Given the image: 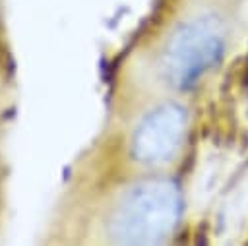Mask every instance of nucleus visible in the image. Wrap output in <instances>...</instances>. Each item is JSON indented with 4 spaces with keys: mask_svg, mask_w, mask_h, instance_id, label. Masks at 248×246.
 Returning a JSON list of instances; mask_svg holds the SVG:
<instances>
[{
    "mask_svg": "<svg viewBox=\"0 0 248 246\" xmlns=\"http://www.w3.org/2000/svg\"><path fill=\"white\" fill-rule=\"evenodd\" d=\"M225 50V25L213 14L196 15L184 21L170 37L163 66L167 79L178 87H192L211 70Z\"/></svg>",
    "mask_w": 248,
    "mask_h": 246,
    "instance_id": "nucleus-2",
    "label": "nucleus"
},
{
    "mask_svg": "<svg viewBox=\"0 0 248 246\" xmlns=\"http://www.w3.org/2000/svg\"><path fill=\"white\" fill-rule=\"evenodd\" d=\"M184 128L186 112L180 105L157 107L140 122L132 139V155L149 165L170 159L182 141Z\"/></svg>",
    "mask_w": 248,
    "mask_h": 246,
    "instance_id": "nucleus-3",
    "label": "nucleus"
},
{
    "mask_svg": "<svg viewBox=\"0 0 248 246\" xmlns=\"http://www.w3.org/2000/svg\"><path fill=\"white\" fill-rule=\"evenodd\" d=\"M180 207V192L174 182H141L118 203L112 217V234L126 244L159 242L176 227Z\"/></svg>",
    "mask_w": 248,
    "mask_h": 246,
    "instance_id": "nucleus-1",
    "label": "nucleus"
}]
</instances>
